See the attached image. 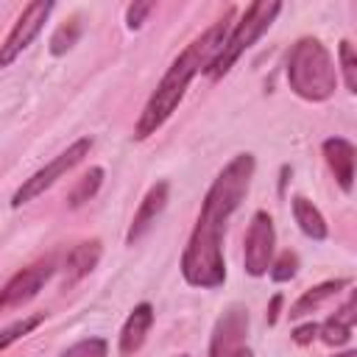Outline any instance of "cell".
<instances>
[{
	"label": "cell",
	"instance_id": "obj_19",
	"mask_svg": "<svg viewBox=\"0 0 357 357\" xmlns=\"http://www.w3.org/2000/svg\"><path fill=\"white\" fill-rule=\"evenodd\" d=\"M42 321H45V312H33V315H22V318H17L14 324L3 326V329H0V351H6V349H8L11 343H17L20 337L31 335Z\"/></svg>",
	"mask_w": 357,
	"mask_h": 357
},
{
	"label": "cell",
	"instance_id": "obj_20",
	"mask_svg": "<svg viewBox=\"0 0 357 357\" xmlns=\"http://www.w3.org/2000/svg\"><path fill=\"white\" fill-rule=\"evenodd\" d=\"M337 56H340V73H343L346 89L354 95L357 92V53H354V45L349 39H340Z\"/></svg>",
	"mask_w": 357,
	"mask_h": 357
},
{
	"label": "cell",
	"instance_id": "obj_12",
	"mask_svg": "<svg viewBox=\"0 0 357 357\" xmlns=\"http://www.w3.org/2000/svg\"><path fill=\"white\" fill-rule=\"evenodd\" d=\"M151 326H153V307L148 301H139L128 312V318H126V324L120 329V337H117L120 357H134L145 346V337H148Z\"/></svg>",
	"mask_w": 357,
	"mask_h": 357
},
{
	"label": "cell",
	"instance_id": "obj_24",
	"mask_svg": "<svg viewBox=\"0 0 357 357\" xmlns=\"http://www.w3.org/2000/svg\"><path fill=\"white\" fill-rule=\"evenodd\" d=\"M290 337H293L296 346H310V343L318 337V324H315V321H307V324L296 326V329L290 332Z\"/></svg>",
	"mask_w": 357,
	"mask_h": 357
},
{
	"label": "cell",
	"instance_id": "obj_1",
	"mask_svg": "<svg viewBox=\"0 0 357 357\" xmlns=\"http://www.w3.org/2000/svg\"><path fill=\"white\" fill-rule=\"evenodd\" d=\"M254 170H257L254 153H237L209 184L192 234L187 240V248L181 254V276L190 287L215 290L226 282V259H223L226 226L237 212V206L243 204Z\"/></svg>",
	"mask_w": 357,
	"mask_h": 357
},
{
	"label": "cell",
	"instance_id": "obj_18",
	"mask_svg": "<svg viewBox=\"0 0 357 357\" xmlns=\"http://www.w3.org/2000/svg\"><path fill=\"white\" fill-rule=\"evenodd\" d=\"M81 31H84L81 17H70V20H64V22L56 28V33L50 36V53H53V56H64V53L81 39Z\"/></svg>",
	"mask_w": 357,
	"mask_h": 357
},
{
	"label": "cell",
	"instance_id": "obj_23",
	"mask_svg": "<svg viewBox=\"0 0 357 357\" xmlns=\"http://www.w3.org/2000/svg\"><path fill=\"white\" fill-rule=\"evenodd\" d=\"M153 11V3H148V0H134L128 8H126V25L131 28V31H139L142 28V22H145V17Z\"/></svg>",
	"mask_w": 357,
	"mask_h": 357
},
{
	"label": "cell",
	"instance_id": "obj_9",
	"mask_svg": "<svg viewBox=\"0 0 357 357\" xmlns=\"http://www.w3.org/2000/svg\"><path fill=\"white\" fill-rule=\"evenodd\" d=\"M245 335H248V310L231 304L212 329L209 357H237V351L245 349Z\"/></svg>",
	"mask_w": 357,
	"mask_h": 357
},
{
	"label": "cell",
	"instance_id": "obj_2",
	"mask_svg": "<svg viewBox=\"0 0 357 357\" xmlns=\"http://www.w3.org/2000/svg\"><path fill=\"white\" fill-rule=\"evenodd\" d=\"M231 17H234V8L229 6L223 11L220 20H215L201 36H195L167 67V73L162 75V81L156 84V89L151 92L137 126H134V139H148L151 134H156L167 120L170 114L176 112V106L181 103L190 81L206 70V64L218 56V50L223 47V39L231 28Z\"/></svg>",
	"mask_w": 357,
	"mask_h": 357
},
{
	"label": "cell",
	"instance_id": "obj_8",
	"mask_svg": "<svg viewBox=\"0 0 357 357\" xmlns=\"http://www.w3.org/2000/svg\"><path fill=\"white\" fill-rule=\"evenodd\" d=\"M56 273V259L53 257H45V259H36L33 265L17 271L0 290V312H8V310H17L22 304H28L31 298L39 296V290L47 284V279Z\"/></svg>",
	"mask_w": 357,
	"mask_h": 357
},
{
	"label": "cell",
	"instance_id": "obj_13",
	"mask_svg": "<svg viewBox=\"0 0 357 357\" xmlns=\"http://www.w3.org/2000/svg\"><path fill=\"white\" fill-rule=\"evenodd\" d=\"M354 307H357V298H354V293L343 301V307L340 310H335V315H329L324 324H318V337L326 343V346H346L349 340H351V329H354V321H357V312H354Z\"/></svg>",
	"mask_w": 357,
	"mask_h": 357
},
{
	"label": "cell",
	"instance_id": "obj_26",
	"mask_svg": "<svg viewBox=\"0 0 357 357\" xmlns=\"http://www.w3.org/2000/svg\"><path fill=\"white\" fill-rule=\"evenodd\" d=\"M237 357H254V354H251V349L245 346V349H240V351H237Z\"/></svg>",
	"mask_w": 357,
	"mask_h": 357
},
{
	"label": "cell",
	"instance_id": "obj_5",
	"mask_svg": "<svg viewBox=\"0 0 357 357\" xmlns=\"http://www.w3.org/2000/svg\"><path fill=\"white\" fill-rule=\"evenodd\" d=\"M89 151H92V137H81V139H75L67 151H61L56 159H50L45 167H39L31 178H25V181L14 190V195H11V206L20 209L22 204H31L33 198H39V195H42L45 190H50L61 176H67L75 165H81L84 156H89Z\"/></svg>",
	"mask_w": 357,
	"mask_h": 357
},
{
	"label": "cell",
	"instance_id": "obj_28",
	"mask_svg": "<svg viewBox=\"0 0 357 357\" xmlns=\"http://www.w3.org/2000/svg\"><path fill=\"white\" fill-rule=\"evenodd\" d=\"M178 357H190V354H178Z\"/></svg>",
	"mask_w": 357,
	"mask_h": 357
},
{
	"label": "cell",
	"instance_id": "obj_10",
	"mask_svg": "<svg viewBox=\"0 0 357 357\" xmlns=\"http://www.w3.org/2000/svg\"><path fill=\"white\" fill-rule=\"evenodd\" d=\"M167 195H170V184H167V181H156V184L148 187V192H145V198L139 201V206H137V212H134V218H131V226H128V231H126V245H137V243L153 229L156 218H159V215L165 212V206H167Z\"/></svg>",
	"mask_w": 357,
	"mask_h": 357
},
{
	"label": "cell",
	"instance_id": "obj_4",
	"mask_svg": "<svg viewBox=\"0 0 357 357\" xmlns=\"http://www.w3.org/2000/svg\"><path fill=\"white\" fill-rule=\"evenodd\" d=\"M279 11H282V3H276V0H257V3H251V6L243 11V17L234 22V28H229V33H226V39H223V47H220L218 56L206 64L204 75L212 78V81L223 78V75L234 67V61L273 25V20L279 17Z\"/></svg>",
	"mask_w": 357,
	"mask_h": 357
},
{
	"label": "cell",
	"instance_id": "obj_3",
	"mask_svg": "<svg viewBox=\"0 0 357 357\" xmlns=\"http://www.w3.org/2000/svg\"><path fill=\"white\" fill-rule=\"evenodd\" d=\"M287 84L307 103H324L335 95L337 67L326 45L315 36H301L287 53Z\"/></svg>",
	"mask_w": 357,
	"mask_h": 357
},
{
	"label": "cell",
	"instance_id": "obj_27",
	"mask_svg": "<svg viewBox=\"0 0 357 357\" xmlns=\"http://www.w3.org/2000/svg\"><path fill=\"white\" fill-rule=\"evenodd\" d=\"M335 357H357V351H343V354H335Z\"/></svg>",
	"mask_w": 357,
	"mask_h": 357
},
{
	"label": "cell",
	"instance_id": "obj_11",
	"mask_svg": "<svg viewBox=\"0 0 357 357\" xmlns=\"http://www.w3.org/2000/svg\"><path fill=\"white\" fill-rule=\"evenodd\" d=\"M321 151H324V159L337 181V187L349 195L354 190V156H357L354 145L346 137H329V139H324Z\"/></svg>",
	"mask_w": 357,
	"mask_h": 357
},
{
	"label": "cell",
	"instance_id": "obj_15",
	"mask_svg": "<svg viewBox=\"0 0 357 357\" xmlns=\"http://www.w3.org/2000/svg\"><path fill=\"white\" fill-rule=\"evenodd\" d=\"M349 284H351V279H326V282H321V284L304 290V293L293 301V307L287 310V315H290V318L312 315L315 310H321L332 296H337V293H340L343 287H349Z\"/></svg>",
	"mask_w": 357,
	"mask_h": 357
},
{
	"label": "cell",
	"instance_id": "obj_22",
	"mask_svg": "<svg viewBox=\"0 0 357 357\" xmlns=\"http://www.w3.org/2000/svg\"><path fill=\"white\" fill-rule=\"evenodd\" d=\"M106 354H109V343L103 337H84L73 343L67 351H61V357H106Z\"/></svg>",
	"mask_w": 357,
	"mask_h": 357
},
{
	"label": "cell",
	"instance_id": "obj_7",
	"mask_svg": "<svg viewBox=\"0 0 357 357\" xmlns=\"http://www.w3.org/2000/svg\"><path fill=\"white\" fill-rule=\"evenodd\" d=\"M273 248H276V229H273V218L265 209H257L251 215L245 240H243V268L248 276H265L273 259Z\"/></svg>",
	"mask_w": 357,
	"mask_h": 357
},
{
	"label": "cell",
	"instance_id": "obj_14",
	"mask_svg": "<svg viewBox=\"0 0 357 357\" xmlns=\"http://www.w3.org/2000/svg\"><path fill=\"white\" fill-rule=\"evenodd\" d=\"M100 254H103L100 240H84V243H78L67 254V259H64V287H73L86 273H92L98 268V262H100Z\"/></svg>",
	"mask_w": 357,
	"mask_h": 357
},
{
	"label": "cell",
	"instance_id": "obj_17",
	"mask_svg": "<svg viewBox=\"0 0 357 357\" xmlns=\"http://www.w3.org/2000/svg\"><path fill=\"white\" fill-rule=\"evenodd\" d=\"M100 184H103V167H89V170L75 181V187L67 192V206H70V209L84 206L89 198L98 195Z\"/></svg>",
	"mask_w": 357,
	"mask_h": 357
},
{
	"label": "cell",
	"instance_id": "obj_21",
	"mask_svg": "<svg viewBox=\"0 0 357 357\" xmlns=\"http://www.w3.org/2000/svg\"><path fill=\"white\" fill-rule=\"evenodd\" d=\"M296 271H298V254L296 251H290V248H284L276 259H271V268H268V276L273 279V282H290L293 276H296Z\"/></svg>",
	"mask_w": 357,
	"mask_h": 357
},
{
	"label": "cell",
	"instance_id": "obj_6",
	"mask_svg": "<svg viewBox=\"0 0 357 357\" xmlns=\"http://www.w3.org/2000/svg\"><path fill=\"white\" fill-rule=\"evenodd\" d=\"M50 11H53V3H50V0H33V3H28V6L20 11L17 22L11 25L8 36H6L3 45H0V70L11 67V64L17 61V56H20L22 50H28V45L42 33V28H45Z\"/></svg>",
	"mask_w": 357,
	"mask_h": 357
},
{
	"label": "cell",
	"instance_id": "obj_25",
	"mask_svg": "<svg viewBox=\"0 0 357 357\" xmlns=\"http://www.w3.org/2000/svg\"><path fill=\"white\" fill-rule=\"evenodd\" d=\"M282 301H284V296H282V293H273V298H271V304H268V312H265V321H268L271 326L279 321V310H282Z\"/></svg>",
	"mask_w": 357,
	"mask_h": 357
},
{
	"label": "cell",
	"instance_id": "obj_16",
	"mask_svg": "<svg viewBox=\"0 0 357 357\" xmlns=\"http://www.w3.org/2000/svg\"><path fill=\"white\" fill-rule=\"evenodd\" d=\"M290 209H293V218H296L298 229H301L310 240H318V243H321V240L329 237V226H326L321 209H318L310 198H304V195H293V198H290Z\"/></svg>",
	"mask_w": 357,
	"mask_h": 357
}]
</instances>
